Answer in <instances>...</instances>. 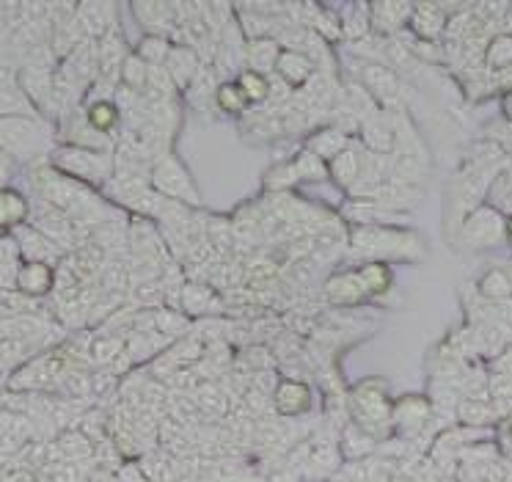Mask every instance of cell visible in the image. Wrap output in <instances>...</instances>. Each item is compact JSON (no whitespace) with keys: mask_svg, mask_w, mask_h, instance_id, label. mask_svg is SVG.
I'll return each mask as SVG.
<instances>
[{"mask_svg":"<svg viewBox=\"0 0 512 482\" xmlns=\"http://www.w3.org/2000/svg\"><path fill=\"white\" fill-rule=\"evenodd\" d=\"M350 411L356 416L358 427L372 438L386 436L391 419H394V411L389 408V400L380 389H372V383H364L353 392V400H350Z\"/></svg>","mask_w":512,"mask_h":482,"instance_id":"obj_1","label":"cell"},{"mask_svg":"<svg viewBox=\"0 0 512 482\" xmlns=\"http://www.w3.org/2000/svg\"><path fill=\"white\" fill-rule=\"evenodd\" d=\"M358 251L380 257V254H422V246L416 243L413 235H400L389 229H361L353 237Z\"/></svg>","mask_w":512,"mask_h":482,"instance_id":"obj_2","label":"cell"},{"mask_svg":"<svg viewBox=\"0 0 512 482\" xmlns=\"http://www.w3.org/2000/svg\"><path fill=\"white\" fill-rule=\"evenodd\" d=\"M507 232V224L501 218L499 210L493 207H479L474 213L468 215L466 226H463V237H466L468 246L474 248H490L499 243L501 237Z\"/></svg>","mask_w":512,"mask_h":482,"instance_id":"obj_3","label":"cell"},{"mask_svg":"<svg viewBox=\"0 0 512 482\" xmlns=\"http://www.w3.org/2000/svg\"><path fill=\"white\" fill-rule=\"evenodd\" d=\"M67 372V359L56 353V356H47V359H36L34 364H28L25 370H20L14 375L9 386L12 389H42V386H50L56 381L58 375Z\"/></svg>","mask_w":512,"mask_h":482,"instance_id":"obj_4","label":"cell"},{"mask_svg":"<svg viewBox=\"0 0 512 482\" xmlns=\"http://www.w3.org/2000/svg\"><path fill=\"white\" fill-rule=\"evenodd\" d=\"M56 166L64 171H72L78 177H86V180H102L105 171H108V160L91 155V152H83V149H67V152H61L56 157Z\"/></svg>","mask_w":512,"mask_h":482,"instance_id":"obj_5","label":"cell"},{"mask_svg":"<svg viewBox=\"0 0 512 482\" xmlns=\"http://www.w3.org/2000/svg\"><path fill=\"white\" fill-rule=\"evenodd\" d=\"M312 394L298 381H281L276 389V411L281 416H301L309 411Z\"/></svg>","mask_w":512,"mask_h":482,"instance_id":"obj_6","label":"cell"},{"mask_svg":"<svg viewBox=\"0 0 512 482\" xmlns=\"http://www.w3.org/2000/svg\"><path fill=\"white\" fill-rule=\"evenodd\" d=\"M155 182L157 188L163 193H168V196H188L190 202H196V191H193V185H190V180L185 177V171L179 169L174 160H163L160 166H157L155 171Z\"/></svg>","mask_w":512,"mask_h":482,"instance_id":"obj_7","label":"cell"},{"mask_svg":"<svg viewBox=\"0 0 512 482\" xmlns=\"http://www.w3.org/2000/svg\"><path fill=\"white\" fill-rule=\"evenodd\" d=\"M430 419V405L424 403L422 397H405L394 408V422L402 433H419Z\"/></svg>","mask_w":512,"mask_h":482,"instance_id":"obj_8","label":"cell"},{"mask_svg":"<svg viewBox=\"0 0 512 482\" xmlns=\"http://www.w3.org/2000/svg\"><path fill=\"white\" fill-rule=\"evenodd\" d=\"M3 144L12 152H34L36 146V127L23 119H6L3 122Z\"/></svg>","mask_w":512,"mask_h":482,"instance_id":"obj_9","label":"cell"},{"mask_svg":"<svg viewBox=\"0 0 512 482\" xmlns=\"http://www.w3.org/2000/svg\"><path fill=\"white\" fill-rule=\"evenodd\" d=\"M53 270L45 262H28L23 270H20V276H17V284H20V290L25 295H45L53 287Z\"/></svg>","mask_w":512,"mask_h":482,"instance_id":"obj_10","label":"cell"},{"mask_svg":"<svg viewBox=\"0 0 512 482\" xmlns=\"http://www.w3.org/2000/svg\"><path fill=\"white\" fill-rule=\"evenodd\" d=\"M328 298L334 303H358L361 295H367V284L361 279V273H350V276H334L328 281Z\"/></svg>","mask_w":512,"mask_h":482,"instance_id":"obj_11","label":"cell"},{"mask_svg":"<svg viewBox=\"0 0 512 482\" xmlns=\"http://www.w3.org/2000/svg\"><path fill=\"white\" fill-rule=\"evenodd\" d=\"M276 67H279L284 80L292 83V86H301V83H306L309 75H312V61L306 56H301V53H292V50L281 53L279 61H276Z\"/></svg>","mask_w":512,"mask_h":482,"instance_id":"obj_12","label":"cell"},{"mask_svg":"<svg viewBox=\"0 0 512 482\" xmlns=\"http://www.w3.org/2000/svg\"><path fill=\"white\" fill-rule=\"evenodd\" d=\"M457 414H460V422H466V425L485 427L490 425V422H496L499 408L490 405L488 400H463L460 408H457Z\"/></svg>","mask_w":512,"mask_h":482,"instance_id":"obj_13","label":"cell"},{"mask_svg":"<svg viewBox=\"0 0 512 482\" xmlns=\"http://www.w3.org/2000/svg\"><path fill=\"white\" fill-rule=\"evenodd\" d=\"M20 248H23L25 257H31V262H42V259L56 257V246L45 235L34 232V229L20 232Z\"/></svg>","mask_w":512,"mask_h":482,"instance_id":"obj_14","label":"cell"},{"mask_svg":"<svg viewBox=\"0 0 512 482\" xmlns=\"http://www.w3.org/2000/svg\"><path fill=\"white\" fill-rule=\"evenodd\" d=\"M479 290L490 301H507L512 295V279L504 270H488L479 281Z\"/></svg>","mask_w":512,"mask_h":482,"instance_id":"obj_15","label":"cell"},{"mask_svg":"<svg viewBox=\"0 0 512 482\" xmlns=\"http://www.w3.org/2000/svg\"><path fill=\"white\" fill-rule=\"evenodd\" d=\"M485 61L490 69H510L512 67V34L493 36L485 47Z\"/></svg>","mask_w":512,"mask_h":482,"instance_id":"obj_16","label":"cell"},{"mask_svg":"<svg viewBox=\"0 0 512 482\" xmlns=\"http://www.w3.org/2000/svg\"><path fill=\"white\" fill-rule=\"evenodd\" d=\"M364 80H367L372 89L378 91L380 97H386V100H391L397 91H400V80H397V75L394 72H389L386 67H364Z\"/></svg>","mask_w":512,"mask_h":482,"instance_id":"obj_17","label":"cell"},{"mask_svg":"<svg viewBox=\"0 0 512 482\" xmlns=\"http://www.w3.org/2000/svg\"><path fill=\"white\" fill-rule=\"evenodd\" d=\"M25 213H28V204H25V199L20 193L3 191V196H0V215H3L0 221H3V226L20 224L25 218Z\"/></svg>","mask_w":512,"mask_h":482,"instance_id":"obj_18","label":"cell"},{"mask_svg":"<svg viewBox=\"0 0 512 482\" xmlns=\"http://www.w3.org/2000/svg\"><path fill=\"white\" fill-rule=\"evenodd\" d=\"M237 86H240V91H243V97L245 100H251V102H262L265 97L270 94V83L259 72H243L240 75V80H237Z\"/></svg>","mask_w":512,"mask_h":482,"instance_id":"obj_19","label":"cell"},{"mask_svg":"<svg viewBox=\"0 0 512 482\" xmlns=\"http://www.w3.org/2000/svg\"><path fill=\"white\" fill-rule=\"evenodd\" d=\"M413 28H416V34L433 39V36L441 34V28H444V17L435 12L433 6H422L419 12L413 14Z\"/></svg>","mask_w":512,"mask_h":482,"instance_id":"obj_20","label":"cell"},{"mask_svg":"<svg viewBox=\"0 0 512 482\" xmlns=\"http://www.w3.org/2000/svg\"><path fill=\"white\" fill-rule=\"evenodd\" d=\"M196 403H199L201 411H207L212 416L226 414V394L215 386H199L196 389Z\"/></svg>","mask_w":512,"mask_h":482,"instance_id":"obj_21","label":"cell"},{"mask_svg":"<svg viewBox=\"0 0 512 482\" xmlns=\"http://www.w3.org/2000/svg\"><path fill=\"white\" fill-rule=\"evenodd\" d=\"M168 69L174 72L177 83L185 86V83L193 78V72H196V56H193L190 50H174L171 58H168Z\"/></svg>","mask_w":512,"mask_h":482,"instance_id":"obj_22","label":"cell"},{"mask_svg":"<svg viewBox=\"0 0 512 482\" xmlns=\"http://www.w3.org/2000/svg\"><path fill=\"white\" fill-rule=\"evenodd\" d=\"M23 80H25V89L34 91L36 102L47 100V94H50V75H47V69H39V67L25 69Z\"/></svg>","mask_w":512,"mask_h":482,"instance_id":"obj_23","label":"cell"},{"mask_svg":"<svg viewBox=\"0 0 512 482\" xmlns=\"http://www.w3.org/2000/svg\"><path fill=\"white\" fill-rule=\"evenodd\" d=\"M116 119H119V111L113 108L111 102H97L94 108L89 111V122L94 130H111L113 124H116Z\"/></svg>","mask_w":512,"mask_h":482,"instance_id":"obj_24","label":"cell"},{"mask_svg":"<svg viewBox=\"0 0 512 482\" xmlns=\"http://www.w3.org/2000/svg\"><path fill=\"white\" fill-rule=\"evenodd\" d=\"M361 279H364L369 292H383L389 287V270L383 268L380 262H369V265H364V270H361Z\"/></svg>","mask_w":512,"mask_h":482,"instance_id":"obj_25","label":"cell"},{"mask_svg":"<svg viewBox=\"0 0 512 482\" xmlns=\"http://www.w3.org/2000/svg\"><path fill=\"white\" fill-rule=\"evenodd\" d=\"M334 169H336V180L342 182V185H350V182L356 180L358 174H361V169H358V160L353 152H342V155L336 157Z\"/></svg>","mask_w":512,"mask_h":482,"instance_id":"obj_26","label":"cell"},{"mask_svg":"<svg viewBox=\"0 0 512 482\" xmlns=\"http://www.w3.org/2000/svg\"><path fill=\"white\" fill-rule=\"evenodd\" d=\"M39 226H42V229H47V232H50L53 237L72 235V226H69V221L61 213H50V210H47L45 215H39Z\"/></svg>","mask_w":512,"mask_h":482,"instance_id":"obj_27","label":"cell"},{"mask_svg":"<svg viewBox=\"0 0 512 482\" xmlns=\"http://www.w3.org/2000/svg\"><path fill=\"white\" fill-rule=\"evenodd\" d=\"M248 56L254 61L256 67H273V58H276V45L273 42H262V39H256L248 47Z\"/></svg>","mask_w":512,"mask_h":482,"instance_id":"obj_28","label":"cell"},{"mask_svg":"<svg viewBox=\"0 0 512 482\" xmlns=\"http://www.w3.org/2000/svg\"><path fill=\"white\" fill-rule=\"evenodd\" d=\"M218 102H221L223 111L237 113V111H243V105L248 100L243 97L240 86H229V83H226V86H221V89H218Z\"/></svg>","mask_w":512,"mask_h":482,"instance_id":"obj_29","label":"cell"},{"mask_svg":"<svg viewBox=\"0 0 512 482\" xmlns=\"http://www.w3.org/2000/svg\"><path fill=\"white\" fill-rule=\"evenodd\" d=\"M345 144V138L339 130H325L314 138V152H320V155H331V152H339V146Z\"/></svg>","mask_w":512,"mask_h":482,"instance_id":"obj_30","label":"cell"},{"mask_svg":"<svg viewBox=\"0 0 512 482\" xmlns=\"http://www.w3.org/2000/svg\"><path fill=\"white\" fill-rule=\"evenodd\" d=\"M119 350H122V342L119 339H113V337H105L100 339V342H94V361L97 364H105V361H111L119 356Z\"/></svg>","mask_w":512,"mask_h":482,"instance_id":"obj_31","label":"cell"},{"mask_svg":"<svg viewBox=\"0 0 512 482\" xmlns=\"http://www.w3.org/2000/svg\"><path fill=\"white\" fill-rule=\"evenodd\" d=\"M146 80V69L144 61L141 58H130L127 64H124V83L127 86H133V89H141Z\"/></svg>","mask_w":512,"mask_h":482,"instance_id":"obj_32","label":"cell"},{"mask_svg":"<svg viewBox=\"0 0 512 482\" xmlns=\"http://www.w3.org/2000/svg\"><path fill=\"white\" fill-rule=\"evenodd\" d=\"M163 56H166V42H163V39L152 36V39H146L144 45H141V61L160 64V61H163Z\"/></svg>","mask_w":512,"mask_h":482,"instance_id":"obj_33","label":"cell"},{"mask_svg":"<svg viewBox=\"0 0 512 482\" xmlns=\"http://www.w3.org/2000/svg\"><path fill=\"white\" fill-rule=\"evenodd\" d=\"M367 144L372 149H389L391 146V130L389 127H380V124H367Z\"/></svg>","mask_w":512,"mask_h":482,"instance_id":"obj_34","label":"cell"},{"mask_svg":"<svg viewBox=\"0 0 512 482\" xmlns=\"http://www.w3.org/2000/svg\"><path fill=\"white\" fill-rule=\"evenodd\" d=\"M61 449L67 452L69 458H72L75 452H78V458H86L91 452V444L83 436H64L61 438Z\"/></svg>","mask_w":512,"mask_h":482,"instance_id":"obj_35","label":"cell"},{"mask_svg":"<svg viewBox=\"0 0 512 482\" xmlns=\"http://www.w3.org/2000/svg\"><path fill=\"white\" fill-rule=\"evenodd\" d=\"M135 295H138L144 303H155L157 298H160V284H155V281H141V284H138V290H135Z\"/></svg>","mask_w":512,"mask_h":482,"instance_id":"obj_36","label":"cell"},{"mask_svg":"<svg viewBox=\"0 0 512 482\" xmlns=\"http://www.w3.org/2000/svg\"><path fill=\"white\" fill-rule=\"evenodd\" d=\"M364 28H367V23H364V17H358V14H356V20L350 23V28H347V34H350V36L364 34Z\"/></svg>","mask_w":512,"mask_h":482,"instance_id":"obj_37","label":"cell"},{"mask_svg":"<svg viewBox=\"0 0 512 482\" xmlns=\"http://www.w3.org/2000/svg\"><path fill=\"white\" fill-rule=\"evenodd\" d=\"M405 163H408V180H411V177H419V171H413V166H411V157H408V160H405ZM397 171H400L402 177H405V166H397Z\"/></svg>","mask_w":512,"mask_h":482,"instance_id":"obj_38","label":"cell"},{"mask_svg":"<svg viewBox=\"0 0 512 482\" xmlns=\"http://www.w3.org/2000/svg\"><path fill=\"white\" fill-rule=\"evenodd\" d=\"M504 111H507V116H510V119H512V94H510V97H507V100H504Z\"/></svg>","mask_w":512,"mask_h":482,"instance_id":"obj_39","label":"cell"},{"mask_svg":"<svg viewBox=\"0 0 512 482\" xmlns=\"http://www.w3.org/2000/svg\"><path fill=\"white\" fill-rule=\"evenodd\" d=\"M507 433H510V438H512V416H510V422H507Z\"/></svg>","mask_w":512,"mask_h":482,"instance_id":"obj_40","label":"cell"},{"mask_svg":"<svg viewBox=\"0 0 512 482\" xmlns=\"http://www.w3.org/2000/svg\"><path fill=\"white\" fill-rule=\"evenodd\" d=\"M507 232H510V237H512V221H510V224H507Z\"/></svg>","mask_w":512,"mask_h":482,"instance_id":"obj_41","label":"cell"}]
</instances>
